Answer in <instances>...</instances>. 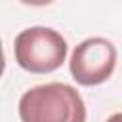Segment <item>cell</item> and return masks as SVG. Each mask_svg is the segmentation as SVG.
Masks as SVG:
<instances>
[{
    "label": "cell",
    "mask_w": 122,
    "mask_h": 122,
    "mask_svg": "<svg viewBox=\"0 0 122 122\" xmlns=\"http://www.w3.org/2000/svg\"><path fill=\"white\" fill-rule=\"evenodd\" d=\"M116 46L103 38L92 36L82 40L71 55L69 69L80 86H99L111 78L116 67Z\"/></svg>",
    "instance_id": "3"
},
{
    "label": "cell",
    "mask_w": 122,
    "mask_h": 122,
    "mask_svg": "<svg viewBox=\"0 0 122 122\" xmlns=\"http://www.w3.org/2000/svg\"><path fill=\"white\" fill-rule=\"evenodd\" d=\"M107 122H122V112H114L107 118Z\"/></svg>",
    "instance_id": "4"
},
{
    "label": "cell",
    "mask_w": 122,
    "mask_h": 122,
    "mask_svg": "<svg viewBox=\"0 0 122 122\" xmlns=\"http://www.w3.org/2000/svg\"><path fill=\"white\" fill-rule=\"evenodd\" d=\"M19 118L21 122H86V105L72 86L48 82L21 95Z\"/></svg>",
    "instance_id": "1"
},
{
    "label": "cell",
    "mask_w": 122,
    "mask_h": 122,
    "mask_svg": "<svg viewBox=\"0 0 122 122\" xmlns=\"http://www.w3.org/2000/svg\"><path fill=\"white\" fill-rule=\"evenodd\" d=\"M13 55L17 65L32 74L57 71L67 59V40L50 27H29L15 36Z\"/></svg>",
    "instance_id": "2"
}]
</instances>
